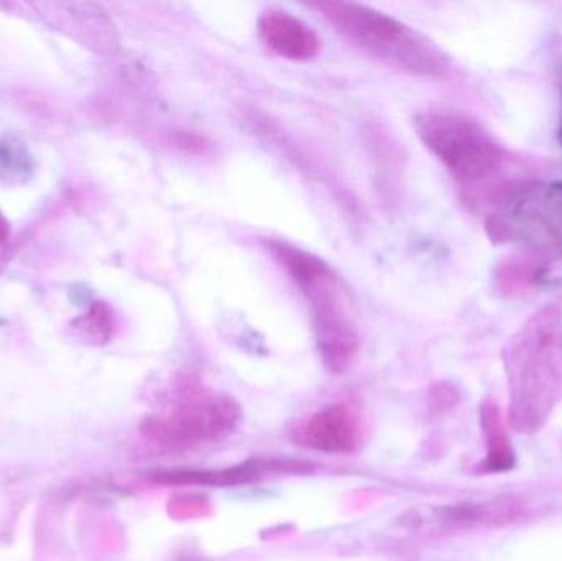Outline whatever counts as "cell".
<instances>
[{
    "instance_id": "1",
    "label": "cell",
    "mask_w": 562,
    "mask_h": 561,
    "mask_svg": "<svg viewBox=\"0 0 562 561\" xmlns=\"http://www.w3.org/2000/svg\"><path fill=\"white\" fill-rule=\"evenodd\" d=\"M510 389V424L533 434L547 424L562 399V308H538L512 336L505 349Z\"/></svg>"
},
{
    "instance_id": "2",
    "label": "cell",
    "mask_w": 562,
    "mask_h": 561,
    "mask_svg": "<svg viewBox=\"0 0 562 561\" xmlns=\"http://www.w3.org/2000/svg\"><path fill=\"white\" fill-rule=\"evenodd\" d=\"M416 135L449 171L471 203L492 204L498 191L492 181L507 167L504 145L482 122L465 112L431 108L415 115Z\"/></svg>"
},
{
    "instance_id": "3",
    "label": "cell",
    "mask_w": 562,
    "mask_h": 561,
    "mask_svg": "<svg viewBox=\"0 0 562 561\" xmlns=\"http://www.w3.org/2000/svg\"><path fill=\"white\" fill-rule=\"evenodd\" d=\"M266 247L296 283L311 310L314 339L324 368L344 374L360 351V338L349 313L346 289L324 260L286 240L266 239Z\"/></svg>"
},
{
    "instance_id": "4",
    "label": "cell",
    "mask_w": 562,
    "mask_h": 561,
    "mask_svg": "<svg viewBox=\"0 0 562 561\" xmlns=\"http://www.w3.org/2000/svg\"><path fill=\"white\" fill-rule=\"evenodd\" d=\"M307 5L357 48L403 71L428 78H439L448 71L449 59L442 49L428 36L386 13L342 0H316Z\"/></svg>"
},
{
    "instance_id": "5",
    "label": "cell",
    "mask_w": 562,
    "mask_h": 561,
    "mask_svg": "<svg viewBox=\"0 0 562 561\" xmlns=\"http://www.w3.org/2000/svg\"><path fill=\"white\" fill-rule=\"evenodd\" d=\"M488 214V237L543 262L562 260V181L514 184Z\"/></svg>"
},
{
    "instance_id": "6",
    "label": "cell",
    "mask_w": 562,
    "mask_h": 561,
    "mask_svg": "<svg viewBox=\"0 0 562 561\" xmlns=\"http://www.w3.org/2000/svg\"><path fill=\"white\" fill-rule=\"evenodd\" d=\"M243 418L239 402L226 394L190 388L170 412L148 417L142 435L165 448H188L227 437Z\"/></svg>"
},
{
    "instance_id": "7",
    "label": "cell",
    "mask_w": 562,
    "mask_h": 561,
    "mask_svg": "<svg viewBox=\"0 0 562 561\" xmlns=\"http://www.w3.org/2000/svg\"><path fill=\"white\" fill-rule=\"evenodd\" d=\"M293 440L326 455H349L359 448L362 425L359 414L346 404L316 412L293 428Z\"/></svg>"
},
{
    "instance_id": "8",
    "label": "cell",
    "mask_w": 562,
    "mask_h": 561,
    "mask_svg": "<svg viewBox=\"0 0 562 561\" xmlns=\"http://www.w3.org/2000/svg\"><path fill=\"white\" fill-rule=\"evenodd\" d=\"M259 32L272 52L291 61H310L321 49L319 35L303 20L283 10H267L260 16Z\"/></svg>"
},
{
    "instance_id": "9",
    "label": "cell",
    "mask_w": 562,
    "mask_h": 561,
    "mask_svg": "<svg viewBox=\"0 0 562 561\" xmlns=\"http://www.w3.org/2000/svg\"><path fill=\"white\" fill-rule=\"evenodd\" d=\"M527 507L518 500L492 501L487 504H458L438 513V524L446 532L502 527L517 523Z\"/></svg>"
},
{
    "instance_id": "10",
    "label": "cell",
    "mask_w": 562,
    "mask_h": 561,
    "mask_svg": "<svg viewBox=\"0 0 562 561\" xmlns=\"http://www.w3.org/2000/svg\"><path fill=\"white\" fill-rule=\"evenodd\" d=\"M482 428L487 440V458L479 467V473L494 474L514 468V450L505 428L504 418L494 402H487L482 407Z\"/></svg>"
},
{
    "instance_id": "11",
    "label": "cell",
    "mask_w": 562,
    "mask_h": 561,
    "mask_svg": "<svg viewBox=\"0 0 562 561\" xmlns=\"http://www.w3.org/2000/svg\"><path fill=\"white\" fill-rule=\"evenodd\" d=\"M257 476V471L249 467L227 468L221 471H178L155 478L160 484H203V486H227V484L247 483Z\"/></svg>"
},
{
    "instance_id": "12",
    "label": "cell",
    "mask_w": 562,
    "mask_h": 561,
    "mask_svg": "<svg viewBox=\"0 0 562 561\" xmlns=\"http://www.w3.org/2000/svg\"><path fill=\"white\" fill-rule=\"evenodd\" d=\"M76 328L89 339V341L105 345L114 335L115 318L112 310L104 303H95L88 315L76 319Z\"/></svg>"
},
{
    "instance_id": "13",
    "label": "cell",
    "mask_w": 562,
    "mask_h": 561,
    "mask_svg": "<svg viewBox=\"0 0 562 561\" xmlns=\"http://www.w3.org/2000/svg\"><path fill=\"white\" fill-rule=\"evenodd\" d=\"M171 145L181 148L187 154L198 155L206 154L210 150L211 145L207 144L206 138L201 135L194 134V132H175L173 138H171Z\"/></svg>"
},
{
    "instance_id": "14",
    "label": "cell",
    "mask_w": 562,
    "mask_h": 561,
    "mask_svg": "<svg viewBox=\"0 0 562 561\" xmlns=\"http://www.w3.org/2000/svg\"><path fill=\"white\" fill-rule=\"evenodd\" d=\"M456 402H458V392L449 384L435 385L429 392V404L436 411H449V408L454 407Z\"/></svg>"
},
{
    "instance_id": "15",
    "label": "cell",
    "mask_w": 562,
    "mask_h": 561,
    "mask_svg": "<svg viewBox=\"0 0 562 561\" xmlns=\"http://www.w3.org/2000/svg\"><path fill=\"white\" fill-rule=\"evenodd\" d=\"M7 236H9V226H7V221L0 216V244L5 243Z\"/></svg>"
}]
</instances>
